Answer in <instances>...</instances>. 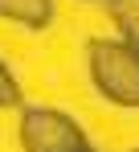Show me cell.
I'll return each instance as SVG.
<instances>
[{
  "label": "cell",
  "mask_w": 139,
  "mask_h": 152,
  "mask_svg": "<svg viewBox=\"0 0 139 152\" xmlns=\"http://www.w3.org/2000/svg\"><path fill=\"white\" fill-rule=\"evenodd\" d=\"M21 86H17V78H12V70L0 62V107H21Z\"/></svg>",
  "instance_id": "cell-5"
},
{
  "label": "cell",
  "mask_w": 139,
  "mask_h": 152,
  "mask_svg": "<svg viewBox=\"0 0 139 152\" xmlns=\"http://www.w3.org/2000/svg\"><path fill=\"white\" fill-rule=\"evenodd\" d=\"M106 12H111V21L119 25L123 41H131L139 50V0H106Z\"/></svg>",
  "instance_id": "cell-4"
},
{
  "label": "cell",
  "mask_w": 139,
  "mask_h": 152,
  "mask_svg": "<svg viewBox=\"0 0 139 152\" xmlns=\"http://www.w3.org/2000/svg\"><path fill=\"white\" fill-rule=\"evenodd\" d=\"M86 4H106V0H86Z\"/></svg>",
  "instance_id": "cell-6"
},
{
  "label": "cell",
  "mask_w": 139,
  "mask_h": 152,
  "mask_svg": "<svg viewBox=\"0 0 139 152\" xmlns=\"http://www.w3.org/2000/svg\"><path fill=\"white\" fill-rule=\"evenodd\" d=\"M135 152H139V148H135Z\"/></svg>",
  "instance_id": "cell-7"
},
{
  "label": "cell",
  "mask_w": 139,
  "mask_h": 152,
  "mask_svg": "<svg viewBox=\"0 0 139 152\" xmlns=\"http://www.w3.org/2000/svg\"><path fill=\"white\" fill-rule=\"evenodd\" d=\"M17 136L25 152H98L90 136L82 132V124H74L57 107H37V103L21 107Z\"/></svg>",
  "instance_id": "cell-2"
},
{
  "label": "cell",
  "mask_w": 139,
  "mask_h": 152,
  "mask_svg": "<svg viewBox=\"0 0 139 152\" xmlns=\"http://www.w3.org/2000/svg\"><path fill=\"white\" fill-rule=\"evenodd\" d=\"M86 70L94 91L115 107H139V50L131 41L94 37L86 45Z\"/></svg>",
  "instance_id": "cell-1"
},
{
  "label": "cell",
  "mask_w": 139,
  "mask_h": 152,
  "mask_svg": "<svg viewBox=\"0 0 139 152\" xmlns=\"http://www.w3.org/2000/svg\"><path fill=\"white\" fill-rule=\"evenodd\" d=\"M0 21H12L25 29L53 25V0H0Z\"/></svg>",
  "instance_id": "cell-3"
}]
</instances>
